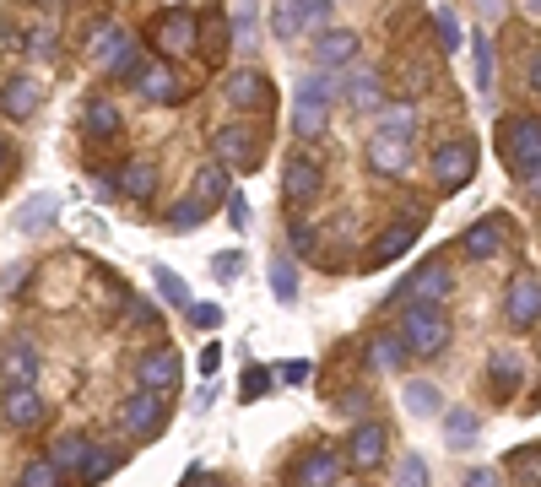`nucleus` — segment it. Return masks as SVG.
<instances>
[{"label": "nucleus", "mask_w": 541, "mask_h": 487, "mask_svg": "<svg viewBox=\"0 0 541 487\" xmlns=\"http://www.w3.org/2000/svg\"><path fill=\"white\" fill-rule=\"evenodd\" d=\"M206 217H211V206L195 201V195H184V201H174V212H168V228H174V233H190V228H201Z\"/></svg>", "instance_id": "obj_35"}, {"label": "nucleus", "mask_w": 541, "mask_h": 487, "mask_svg": "<svg viewBox=\"0 0 541 487\" xmlns=\"http://www.w3.org/2000/svg\"><path fill=\"white\" fill-rule=\"evenodd\" d=\"M444 293H450V271L444 266H422V271L406 276V287H401L406 304H439Z\"/></svg>", "instance_id": "obj_19"}, {"label": "nucleus", "mask_w": 541, "mask_h": 487, "mask_svg": "<svg viewBox=\"0 0 541 487\" xmlns=\"http://www.w3.org/2000/svg\"><path fill=\"white\" fill-rule=\"evenodd\" d=\"M114 190H125L130 201H152V190H157V163H147V157L125 163L120 179H114Z\"/></svg>", "instance_id": "obj_25"}, {"label": "nucleus", "mask_w": 541, "mask_h": 487, "mask_svg": "<svg viewBox=\"0 0 541 487\" xmlns=\"http://www.w3.org/2000/svg\"><path fill=\"white\" fill-rule=\"evenodd\" d=\"M136 379H141L147 390H174V385H179V352H174V347H152L147 358H141Z\"/></svg>", "instance_id": "obj_18"}, {"label": "nucleus", "mask_w": 541, "mask_h": 487, "mask_svg": "<svg viewBox=\"0 0 541 487\" xmlns=\"http://www.w3.org/2000/svg\"><path fill=\"white\" fill-rule=\"evenodd\" d=\"M152 271H157V293H163L168 304H174V309H184V304H190V287H184V276L163 271V266H152Z\"/></svg>", "instance_id": "obj_39"}, {"label": "nucleus", "mask_w": 541, "mask_h": 487, "mask_svg": "<svg viewBox=\"0 0 541 487\" xmlns=\"http://www.w3.org/2000/svg\"><path fill=\"white\" fill-rule=\"evenodd\" d=\"M55 482H60L55 460H33V466H22V487H55Z\"/></svg>", "instance_id": "obj_41"}, {"label": "nucleus", "mask_w": 541, "mask_h": 487, "mask_svg": "<svg viewBox=\"0 0 541 487\" xmlns=\"http://www.w3.org/2000/svg\"><path fill=\"white\" fill-rule=\"evenodd\" d=\"M87 136L92 141H114V136H120V109H114L109 98H92L87 103Z\"/></svg>", "instance_id": "obj_30"}, {"label": "nucleus", "mask_w": 541, "mask_h": 487, "mask_svg": "<svg viewBox=\"0 0 541 487\" xmlns=\"http://www.w3.org/2000/svg\"><path fill=\"white\" fill-rule=\"evenodd\" d=\"M520 358H514V352H493V379H498V390H514L520 385Z\"/></svg>", "instance_id": "obj_40"}, {"label": "nucleus", "mask_w": 541, "mask_h": 487, "mask_svg": "<svg viewBox=\"0 0 541 487\" xmlns=\"http://www.w3.org/2000/svg\"><path fill=\"white\" fill-rule=\"evenodd\" d=\"M239 390H244V401H260V396H266V390H271V374H266V368H249Z\"/></svg>", "instance_id": "obj_46"}, {"label": "nucleus", "mask_w": 541, "mask_h": 487, "mask_svg": "<svg viewBox=\"0 0 541 487\" xmlns=\"http://www.w3.org/2000/svg\"><path fill=\"white\" fill-rule=\"evenodd\" d=\"M433 179H439L444 195H455L460 184L477 179V141H444V147L433 152Z\"/></svg>", "instance_id": "obj_5"}, {"label": "nucleus", "mask_w": 541, "mask_h": 487, "mask_svg": "<svg viewBox=\"0 0 541 487\" xmlns=\"http://www.w3.org/2000/svg\"><path fill=\"white\" fill-rule=\"evenodd\" d=\"M406 163H412V141L385 136V130L368 141V168H374L379 179H385V174H406Z\"/></svg>", "instance_id": "obj_15"}, {"label": "nucleus", "mask_w": 541, "mask_h": 487, "mask_svg": "<svg viewBox=\"0 0 541 487\" xmlns=\"http://www.w3.org/2000/svg\"><path fill=\"white\" fill-rule=\"evenodd\" d=\"M341 98V76L331 71V65H320V71H309V76H298V103H331Z\"/></svg>", "instance_id": "obj_24"}, {"label": "nucleus", "mask_w": 541, "mask_h": 487, "mask_svg": "<svg viewBox=\"0 0 541 487\" xmlns=\"http://www.w3.org/2000/svg\"><path fill=\"white\" fill-rule=\"evenodd\" d=\"M195 44H201L195 11H168V17L157 22V49H163V55H195Z\"/></svg>", "instance_id": "obj_9"}, {"label": "nucleus", "mask_w": 541, "mask_h": 487, "mask_svg": "<svg viewBox=\"0 0 541 487\" xmlns=\"http://www.w3.org/2000/svg\"><path fill=\"white\" fill-rule=\"evenodd\" d=\"M341 92H347L352 109H363V114H374L379 103H385V87H379L374 71H347V76H341Z\"/></svg>", "instance_id": "obj_23"}, {"label": "nucleus", "mask_w": 541, "mask_h": 487, "mask_svg": "<svg viewBox=\"0 0 541 487\" xmlns=\"http://www.w3.org/2000/svg\"><path fill=\"white\" fill-rule=\"evenodd\" d=\"M504 6H509V0H482V11H487V17H504Z\"/></svg>", "instance_id": "obj_53"}, {"label": "nucleus", "mask_w": 541, "mask_h": 487, "mask_svg": "<svg viewBox=\"0 0 541 487\" xmlns=\"http://www.w3.org/2000/svg\"><path fill=\"white\" fill-rule=\"evenodd\" d=\"M87 55H98L103 76L125 82V76H136V65H141V44H136V33H125V28H103V33L87 44Z\"/></svg>", "instance_id": "obj_3"}, {"label": "nucleus", "mask_w": 541, "mask_h": 487, "mask_svg": "<svg viewBox=\"0 0 541 487\" xmlns=\"http://www.w3.org/2000/svg\"><path fill=\"white\" fill-rule=\"evenodd\" d=\"M38 98H44V87H38L33 76H11V82L0 87V109H6L11 120H33Z\"/></svg>", "instance_id": "obj_21"}, {"label": "nucleus", "mask_w": 541, "mask_h": 487, "mask_svg": "<svg viewBox=\"0 0 541 487\" xmlns=\"http://www.w3.org/2000/svg\"><path fill=\"white\" fill-rule=\"evenodd\" d=\"M55 217H60V195L55 190H38V195H28V201L11 212V228H17V233H38V228H49Z\"/></svg>", "instance_id": "obj_17"}, {"label": "nucleus", "mask_w": 541, "mask_h": 487, "mask_svg": "<svg viewBox=\"0 0 541 487\" xmlns=\"http://www.w3.org/2000/svg\"><path fill=\"white\" fill-rule=\"evenodd\" d=\"M325 22H331V0H276V11H271V33L282 38V44L325 28Z\"/></svg>", "instance_id": "obj_4"}, {"label": "nucleus", "mask_w": 541, "mask_h": 487, "mask_svg": "<svg viewBox=\"0 0 541 487\" xmlns=\"http://www.w3.org/2000/svg\"><path fill=\"white\" fill-rule=\"evenodd\" d=\"M477 433H482V423H477V412H471V406L444 412V444H450V450H471V444H477Z\"/></svg>", "instance_id": "obj_27"}, {"label": "nucleus", "mask_w": 541, "mask_h": 487, "mask_svg": "<svg viewBox=\"0 0 541 487\" xmlns=\"http://www.w3.org/2000/svg\"><path fill=\"white\" fill-rule=\"evenodd\" d=\"M433 22H439V44H444V55H455V49H460V28H455V11H450V6H439V11H433Z\"/></svg>", "instance_id": "obj_42"}, {"label": "nucleus", "mask_w": 541, "mask_h": 487, "mask_svg": "<svg viewBox=\"0 0 541 487\" xmlns=\"http://www.w3.org/2000/svg\"><path fill=\"white\" fill-rule=\"evenodd\" d=\"M477 87H493V49H487V33H477Z\"/></svg>", "instance_id": "obj_45"}, {"label": "nucleus", "mask_w": 541, "mask_h": 487, "mask_svg": "<svg viewBox=\"0 0 541 487\" xmlns=\"http://www.w3.org/2000/svg\"><path fill=\"white\" fill-rule=\"evenodd\" d=\"M401 341H406L412 358H439V352L450 347V320H444V309L439 304H412V309H406Z\"/></svg>", "instance_id": "obj_2"}, {"label": "nucleus", "mask_w": 541, "mask_h": 487, "mask_svg": "<svg viewBox=\"0 0 541 487\" xmlns=\"http://www.w3.org/2000/svg\"><path fill=\"white\" fill-rule=\"evenodd\" d=\"M49 49H55V33H49V28L28 33V55H49Z\"/></svg>", "instance_id": "obj_50"}, {"label": "nucleus", "mask_w": 541, "mask_h": 487, "mask_svg": "<svg viewBox=\"0 0 541 487\" xmlns=\"http://www.w3.org/2000/svg\"><path fill=\"white\" fill-rule=\"evenodd\" d=\"M466 255H477V260H487V255H498V244H504V217H487V222H471L466 228Z\"/></svg>", "instance_id": "obj_28"}, {"label": "nucleus", "mask_w": 541, "mask_h": 487, "mask_svg": "<svg viewBox=\"0 0 541 487\" xmlns=\"http://www.w3.org/2000/svg\"><path fill=\"white\" fill-rule=\"evenodd\" d=\"M163 417H168V401H157V390H147V385L125 401V428L136 433V439H157V433H163Z\"/></svg>", "instance_id": "obj_8"}, {"label": "nucleus", "mask_w": 541, "mask_h": 487, "mask_svg": "<svg viewBox=\"0 0 541 487\" xmlns=\"http://www.w3.org/2000/svg\"><path fill=\"white\" fill-rule=\"evenodd\" d=\"M401 363H406V341L401 336H374L368 341V368L385 374V368H401Z\"/></svg>", "instance_id": "obj_33"}, {"label": "nucleus", "mask_w": 541, "mask_h": 487, "mask_svg": "<svg viewBox=\"0 0 541 487\" xmlns=\"http://www.w3.org/2000/svg\"><path fill=\"white\" fill-rule=\"evenodd\" d=\"M379 130H385V136H401V141H412V136H417V114H412V103L390 109V114H385V125H379Z\"/></svg>", "instance_id": "obj_38"}, {"label": "nucleus", "mask_w": 541, "mask_h": 487, "mask_svg": "<svg viewBox=\"0 0 541 487\" xmlns=\"http://www.w3.org/2000/svg\"><path fill=\"white\" fill-rule=\"evenodd\" d=\"M228 190H233V184H228V168H222V163H206L201 168V174H195V201H206L211 206V212H217V201H228Z\"/></svg>", "instance_id": "obj_29"}, {"label": "nucleus", "mask_w": 541, "mask_h": 487, "mask_svg": "<svg viewBox=\"0 0 541 487\" xmlns=\"http://www.w3.org/2000/svg\"><path fill=\"white\" fill-rule=\"evenodd\" d=\"M0 374H6V385H33L38 379V347L33 341H11L6 358H0Z\"/></svg>", "instance_id": "obj_22"}, {"label": "nucleus", "mask_w": 541, "mask_h": 487, "mask_svg": "<svg viewBox=\"0 0 541 487\" xmlns=\"http://www.w3.org/2000/svg\"><path fill=\"white\" fill-rule=\"evenodd\" d=\"M287 239H293V249H298V255H309V249L320 244V233H314L309 222H293V233H287Z\"/></svg>", "instance_id": "obj_48"}, {"label": "nucleus", "mask_w": 541, "mask_h": 487, "mask_svg": "<svg viewBox=\"0 0 541 487\" xmlns=\"http://www.w3.org/2000/svg\"><path fill=\"white\" fill-rule=\"evenodd\" d=\"M536 314H541V282L531 271H520V276H514V287H509V325H514V331H531Z\"/></svg>", "instance_id": "obj_12"}, {"label": "nucleus", "mask_w": 541, "mask_h": 487, "mask_svg": "<svg viewBox=\"0 0 541 487\" xmlns=\"http://www.w3.org/2000/svg\"><path fill=\"white\" fill-rule=\"evenodd\" d=\"M271 293L282 298V304H293V298H298V266H293V255H276L271 260Z\"/></svg>", "instance_id": "obj_36"}, {"label": "nucleus", "mask_w": 541, "mask_h": 487, "mask_svg": "<svg viewBox=\"0 0 541 487\" xmlns=\"http://www.w3.org/2000/svg\"><path fill=\"white\" fill-rule=\"evenodd\" d=\"M282 195H287V206H309L314 195H320V163H314V157H287Z\"/></svg>", "instance_id": "obj_11"}, {"label": "nucleus", "mask_w": 541, "mask_h": 487, "mask_svg": "<svg viewBox=\"0 0 541 487\" xmlns=\"http://www.w3.org/2000/svg\"><path fill=\"white\" fill-rule=\"evenodd\" d=\"M314 60L331 65V71L352 65V60H358V33H347V28H325L320 38H314Z\"/></svg>", "instance_id": "obj_20"}, {"label": "nucleus", "mask_w": 541, "mask_h": 487, "mask_svg": "<svg viewBox=\"0 0 541 487\" xmlns=\"http://www.w3.org/2000/svg\"><path fill=\"white\" fill-rule=\"evenodd\" d=\"M0 412H6V423L11 428H38L49 417V406H44V396H38L33 385H6V396H0Z\"/></svg>", "instance_id": "obj_10"}, {"label": "nucleus", "mask_w": 541, "mask_h": 487, "mask_svg": "<svg viewBox=\"0 0 541 487\" xmlns=\"http://www.w3.org/2000/svg\"><path fill=\"white\" fill-rule=\"evenodd\" d=\"M336 471H341V460H336V455L314 450L309 460H298V471H293V477H298L303 487H325V482H336Z\"/></svg>", "instance_id": "obj_31"}, {"label": "nucleus", "mask_w": 541, "mask_h": 487, "mask_svg": "<svg viewBox=\"0 0 541 487\" xmlns=\"http://www.w3.org/2000/svg\"><path fill=\"white\" fill-rule=\"evenodd\" d=\"M239 266H244V255H239V249H222V255L211 260V271H217L222 282H228V276H239Z\"/></svg>", "instance_id": "obj_47"}, {"label": "nucleus", "mask_w": 541, "mask_h": 487, "mask_svg": "<svg viewBox=\"0 0 541 487\" xmlns=\"http://www.w3.org/2000/svg\"><path fill=\"white\" fill-rule=\"evenodd\" d=\"M325 125H331V109H325V103H298V109H293V130H298V141H320V136H325Z\"/></svg>", "instance_id": "obj_32"}, {"label": "nucleus", "mask_w": 541, "mask_h": 487, "mask_svg": "<svg viewBox=\"0 0 541 487\" xmlns=\"http://www.w3.org/2000/svg\"><path fill=\"white\" fill-rule=\"evenodd\" d=\"M114 466H120V455H114V450H92V444H87V455L76 460V477H82V482L92 487V482H103V477H109Z\"/></svg>", "instance_id": "obj_34"}, {"label": "nucleus", "mask_w": 541, "mask_h": 487, "mask_svg": "<svg viewBox=\"0 0 541 487\" xmlns=\"http://www.w3.org/2000/svg\"><path fill=\"white\" fill-rule=\"evenodd\" d=\"M417 233H422L417 217H406V222H395V228H385V233L374 239V249H368V266H390V260H401L406 249L417 244Z\"/></svg>", "instance_id": "obj_13"}, {"label": "nucleus", "mask_w": 541, "mask_h": 487, "mask_svg": "<svg viewBox=\"0 0 541 487\" xmlns=\"http://www.w3.org/2000/svg\"><path fill=\"white\" fill-rule=\"evenodd\" d=\"M136 92L141 98H152V103H179V76H174V65H136Z\"/></svg>", "instance_id": "obj_16"}, {"label": "nucleus", "mask_w": 541, "mask_h": 487, "mask_svg": "<svg viewBox=\"0 0 541 487\" xmlns=\"http://www.w3.org/2000/svg\"><path fill=\"white\" fill-rule=\"evenodd\" d=\"M255 130L249 125H222L217 136H211V147H217V157H222V168H255L260 163V147H255Z\"/></svg>", "instance_id": "obj_7"}, {"label": "nucleus", "mask_w": 541, "mask_h": 487, "mask_svg": "<svg viewBox=\"0 0 541 487\" xmlns=\"http://www.w3.org/2000/svg\"><path fill=\"white\" fill-rule=\"evenodd\" d=\"M504 163H509V174H520V184L541 179V120L536 114L504 120Z\"/></svg>", "instance_id": "obj_1"}, {"label": "nucleus", "mask_w": 541, "mask_h": 487, "mask_svg": "<svg viewBox=\"0 0 541 487\" xmlns=\"http://www.w3.org/2000/svg\"><path fill=\"white\" fill-rule=\"evenodd\" d=\"M222 98H228L233 109H260V103L271 98V82H266L260 71H249V65H244V71H228V82H222Z\"/></svg>", "instance_id": "obj_14"}, {"label": "nucleus", "mask_w": 541, "mask_h": 487, "mask_svg": "<svg viewBox=\"0 0 541 487\" xmlns=\"http://www.w3.org/2000/svg\"><path fill=\"white\" fill-rule=\"evenodd\" d=\"M395 482H401V487H422V482H428V466H422L417 455H406L401 466H395Z\"/></svg>", "instance_id": "obj_43"}, {"label": "nucleus", "mask_w": 541, "mask_h": 487, "mask_svg": "<svg viewBox=\"0 0 541 487\" xmlns=\"http://www.w3.org/2000/svg\"><path fill=\"white\" fill-rule=\"evenodd\" d=\"M184 309H190V325H201V331L222 325V304H184Z\"/></svg>", "instance_id": "obj_44"}, {"label": "nucleus", "mask_w": 541, "mask_h": 487, "mask_svg": "<svg viewBox=\"0 0 541 487\" xmlns=\"http://www.w3.org/2000/svg\"><path fill=\"white\" fill-rule=\"evenodd\" d=\"M401 401H406V412H412V417H439L444 412V396H439V385H433V379H406Z\"/></svg>", "instance_id": "obj_26"}, {"label": "nucleus", "mask_w": 541, "mask_h": 487, "mask_svg": "<svg viewBox=\"0 0 541 487\" xmlns=\"http://www.w3.org/2000/svg\"><path fill=\"white\" fill-rule=\"evenodd\" d=\"M0 168H6V141H0Z\"/></svg>", "instance_id": "obj_54"}, {"label": "nucleus", "mask_w": 541, "mask_h": 487, "mask_svg": "<svg viewBox=\"0 0 541 487\" xmlns=\"http://www.w3.org/2000/svg\"><path fill=\"white\" fill-rule=\"evenodd\" d=\"M282 379H287V385H309V379H314V363H309V358H303V363H287Z\"/></svg>", "instance_id": "obj_49"}, {"label": "nucleus", "mask_w": 541, "mask_h": 487, "mask_svg": "<svg viewBox=\"0 0 541 487\" xmlns=\"http://www.w3.org/2000/svg\"><path fill=\"white\" fill-rule=\"evenodd\" d=\"M228 217H233V228H249V206H244V195H233V190H228Z\"/></svg>", "instance_id": "obj_51"}, {"label": "nucleus", "mask_w": 541, "mask_h": 487, "mask_svg": "<svg viewBox=\"0 0 541 487\" xmlns=\"http://www.w3.org/2000/svg\"><path fill=\"white\" fill-rule=\"evenodd\" d=\"M217 368H222V347H217V341H211V347L201 352V374L211 379V374H217Z\"/></svg>", "instance_id": "obj_52"}, {"label": "nucleus", "mask_w": 541, "mask_h": 487, "mask_svg": "<svg viewBox=\"0 0 541 487\" xmlns=\"http://www.w3.org/2000/svg\"><path fill=\"white\" fill-rule=\"evenodd\" d=\"M44 6H60V0H44Z\"/></svg>", "instance_id": "obj_55"}, {"label": "nucleus", "mask_w": 541, "mask_h": 487, "mask_svg": "<svg viewBox=\"0 0 541 487\" xmlns=\"http://www.w3.org/2000/svg\"><path fill=\"white\" fill-rule=\"evenodd\" d=\"M385 450H390V428L368 417V423H358L352 439H347V466L352 471H379L385 466Z\"/></svg>", "instance_id": "obj_6"}, {"label": "nucleus", "mask_w": 541, "mask_h": 487, "mask_svg": "<svg viewBox=\"0 0 541 487\" xmlns=\"http://www.w3.org/2000/svg\"><path fill=\"white\" fill-rule=\"evenodd\" d=\"M87 455V439L82 433H65V439H55V450H49V460H55L60 471H76V460Z\"/></svg>", "instance_id": "obj_37"}]
</instances>
